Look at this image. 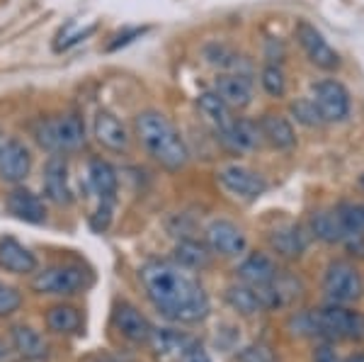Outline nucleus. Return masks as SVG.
Here are the masks:
<instances>
[{"instance_id":"nucleus-3","label":"nucleus","mask_w":364,"mask_h":362,"mask_svg":"<svg viewBox=\"0 0 364 362\" xmlns=\"http://www.w3.org/2000/svg\"><path fill=\"white\" fill-rule=\"evenodd\" d=\"M291 329L299 336H323L333 341H360L364 338V316L343 307H326L291 319Z\"/></svg>"},{"instance_id":"nucleus-32","label":"nucleus","mask_w":364,"mask_h":362,"mask_svg":"<svg viewBox=\"0 0 364 362\" xmlns=\"http://www.w3.org/2000/svg\"><path fill=\"white\" fill-rule=\"evenodd\" d=\"M260 85L267 95L272 97H284L287 92V75L282 71V66H274V63H265L260 71Z\"/></svg>"},{"instance_id":"nucleus-1","label":"nucleus","mask_w":364,"mask_h":362,"mask_svg":"<svg viewBox=\"0 0 364 362\" xmlns=\"http://www.w3.org/2000/svg\"><path fill=\"white\" fill-rule=\"evenodd\" d=\"M139 280L158 312L170 321L197 324L207 319L209 297L199 280L173 260H149L141 265Z\"/></svg>"},{"instance_id":"nucleus-30","label":"nucleus","mask_w":364,"mask_h":362,"mask_svg":"<svg viewBox=\"0 0 364 362\" xmlns=\"http://www.w3.org/2000/svg\"><path fill=\"white\" fill-rule=\"evenodd\" d=\"M340 226H343L345 241L364 238V204L362 202H343L336 209Z\"/></svg>"},{"instance_id":"nucleus-6","label":"nucleus","mask_w":364,"mask_h":362,"mask_svg":"<svg viewBox=\"0 0 364 362\" xmlns=\"http://www.w3.org/2000/svg\"><path fill=\"white\" fill-rule=\"evenodd\" d=\"M311 100H314L316 110H318L323 124H338V122H345L350 117V90L345 87L340 80L326 78L318 80L311 87Z\"/></svg>"},{"instance_id":"nucleus-26","label":"nucleus","mask_w":364,"mask_h":362,"mask_svg":"<svg viewBox=\"0 0 364 362\" xmlns=\"http://www.w3.org/2000/svg\"><path fill=\"white\" fill-rule=\"evenodd\" d=\"M13 346L17 350V355H22L25 360H44L46 355H49V346H46V341L42 336H39V331L29 329V326H15L13 334Z\"/></svg>"},{"instance_id":"nucleus-39","label":"nucleus","mask_w":364,"mask_h":362,"mask_svg":"<svg viewBox=\"0 0 364 362\" xmlns=\"http://www.w3.org/2000/svg\"><path fill=\"white\" fill-rule=\"evenodd\" d=\"M314 362H340V360H338V355L333 353L331 348H326V346H323V348H318V350H316V355H314Z\"/></svg>"},{"instance_id":"nucleus-12","label":"nucleus","mask_w":364,"mask_h":362,"mask_svg":"<svg viewBox=\"0 0 364 362\" xmlns=\"http://www.w3.org/2000/svg\"><path fill=\"white\" fill-rule=\"evenodd\" d=\"M112 324H114V329L132 343H149L151 334H154V326L149 324V319H146L134 304H127V302L114 307Z\"/></svg>"},{"instance_id":"nucleus-17","label":"nucleus","mask_w":364,"mask_h":362,"mask_svg":"<svg viewBox=\"0 0 364 362\" xmlns=\"http://www.w3.org/2000/svg\"><path fill=\"white\" fill-rule=\"evenodd\" d=\"M92 134H95L97 144L109 151H127L129 142H132V137H129L127 127L122 124L119 117H114L107 110H100L95 115V119H92Z\"/></svg>"},{"instance_id":"nucleus-37","label":"nucleus","mask_w":364,"mask_h":362,"mask_svg":"<svg viewBox=\"0 0 364 362\" xmlns=\"http://www.w3.org/2000/svg\"><path fill=\"white\" fill-rule=\"evenodd\" d=\"M146 32V27H132V29H127V32H122V34H117V37L112 39V42L107 44V51H117L119 46H127V44H132L134 39H139L141 34Z\"/></svg>"},{"instance_id":"nucleus-8","label":"nucleus","mask_w":364,"mask_h":362,"mask_svg":"<svg viewBox=\"0 0 364 362\" xmlns=\"http://www.w3.org/2000/svg\"><path fill=\"white\" fill-rule=\"evenodd\" d=\"M216 178H219L221 188L226 192L248 202L257 200L267 190V180L257 171H252L248 166H240V163H228V166H224L216 173Z\"/></svg>"},{"instance_id":"nucleus-9","label":"nucleus","mask_w":364,"mask_h":362,"mask_svg":"<svg viewBox=\"0 0 364 362\" xmlns=\"http://www.w3.org/2000/svg\"><path fill=\"white\" fill-rule=\"evenodd\" d=\"M294 34H296L299 46H301L304 54L309 56V61L314 63V66L323 68V71H336L340 66V54L328 44V39L321 34V29H316L311 22L306 20L296 22Z\"/></svg>"},{"instance_id":"nucleus-41","label":"nucleus","mask_w":364,"mask_h":362,"mask_svg":"<svg viewBox=\"0 0 364 362\" xmlns=\"http://www.w3.org/2000/svg\"><path fill=\"white\" fill-rule=\"evenodd\" d=\"M5 355H8V353H5V348H3V346H0V360H3V358H5Z\"/></svg>"},{"instance_id":"nucleus-16","label":"nucleus","mask_w":364,"mask_h":362,"mask_svg":"<svg viewBox=\"0 0 364 362\" xmlns=\"http://www.w3.org/2000/svg\"><path fill=\"white\" fill-rule=\"evenodd\" d=\"M214 90L231 110H245L252 102V80L245 73H219Z\"/></svg>"},{"instance_id":"nucleus-36","label":"nucleus","mask_w":364,"mask_h":362,"mask_svg":"<svg viewBox=\"0 0 364 362\" xmlns=\"http://www.w3.org/2000/svg\"><path fill=\"white\" fill-rule=\"evenodd\" d=\"M109 221H112V204H109V202H100L97 212H95V214H92V219H90L92 229H95L97 233L107 231Z\"/></svg>"},{"instance_id":"nucleus-27","label":"nucleus","mask_w":364,"mask_h":362,"mask_svg":"<svg viewBox=\"0 0 364 362\" xmlns=\"http://www.w3.org/2000/svg\"><path fill=\"white\" fill-rule=\"evenodd\" d=\"M46 326H49L54 334L73 336V334H80V329H83V316H80V312L75 307L56 304L46 312Z\"/></svg>"},{"instance_id":"nucleus-21","label":"nucleus","mask_w":364,"mask_h":362,"mask_svg":"<svg viewBox=\"0 0 364 362\" xmlns=\"http://www.w3.org/2000/svg\"><path fill=\"white\" fill-rule=\"evenodd\" d=\"M269 246L277 250L279 255H284V258H299L309 246V236L301 226L284 224L269 233Z\"/></svg>"},{"instance_id":"nucleus-15","label":"nucleus","mask_w":364,"mask_h":362,"mask_svg":"<svg viewBox=\"0 0 364 362\" xmlns=\"http://www.w3.org/2000/svg\"><path fill=\"white\" fill-rule=\"evenodd\" d=\"M44 195L54 204H70L73 190L68 180V161L63 156H51L44 166Z\"/></svg>"},{"instance_id":"nucleus-31","label":"nucleus","mask_w":364,"mask_h":362,"mask_svg":"<svg viewBox=\"0 0 364 362\" xmlns=\"http://www.w3.org/2000/svg\"><path fill=\"white\" fill-rule=\"evenodd\" d=\"M226 299L236 312L245 314V316H250V314H255V312H262V302L252 284H245V282L233 284V287H228L226 292Z\"/></svg>"},{"instance_id":"nucleus-11","label":"nucleus","mask_w":364,"mask_h":362,"mask_svg":"<svg viewBox=\"0 0 364 362\" xmlns=\"http://www.w3.org/2000/svg\"><path fill=\"white\" fill-rule=\"evenodd\" d=\"M207 243L214 253L233 258V255H240L245 250V233L233 221L216 219L207 226Z\"/></svg>"},{"instance_id":"nucleus-22","label":"nucleus","mask_w":364,"mask_h":362,"mask_svg":"<svg viewBox=\"0 0 364 362\" xmlns=\"http://www.w3.org/2000/svg\"><path fill=\"white\" fill-rule=\"evenodd\" d=\"M238 277L245 284H269L279 277L274 260L265 253H252L238 265Z\"/></svg>"},{"instance_id":"nucleus-20","label":"nucleus","mask_w":364,"mask_h":362,"mask_svg":"<svg viewBox=\"0 0 364 362\" xmlns=\"http://www.w3.org/2000/svg\"><path fill=\"white\" fill-rule=\"evenodd\" d=\"M87 185L90 190L100 197V202H114L117 188H119V180H117V171L112 163L102 159H92L87 166Z\"/></svg>"},{"instance_id":"nucleus-5","label":"nucleus","mask_w":364,"mask_h":362,"mask_svg":"<svg viewBox=\"0 0 364 362\" xmlns=\"http://www.w3.org/2000/svg\"><path fill=\"white\" fill-rule=\"evenodd\" d=\"M90 284V272L80 265H51L46 270L37 272L32 280V289L39 294H56L70 297L83 292Z\"/></svg>"},{"instance_id":"nucleus-23","label":"nucleus","mask_w":364,"mask_h":362,"mask_svg":"<svg viewBox=\"0 0 364 362\" xmlns=\"http://www.w3.org/2000/svg\"><path fill=\"white\" fill-rule=\"evenodd\" d=\"M151 343H154V348H156V355L163 360H182V355L195 346V341H192L190 336L180 334V331H170V329H161V331L154 329Z\"/></svg>"},{"instance_id":"nucleus-10","label":"nucleus","mask_w":364,"mask_h":362,"mask_svg":"<svg viewBox=\"0 0 364 362\" xmlns=\"http://www.w3.org/2000/svg\"><path fill=\"white\" fill-rule=\"evenodd\" d=\"M32 171V154L20 139L0 142V180L10 185H20Z\"/></svg>"},{"instance_id":"nucleus-4","label":"nucleus","mask_w":364,"mask_h":362,"mask_svg":"<svg viewBox=\"0 0 364 362\" xmlns=\"http://www.w3.org/2000/svg\"><path fill=\"white\" fill-rule=\"evenodd\" d=\"M34 139L44 151L54 156L80 151L87 142L85 122L78 112H66L56 117H42L34 124Z\"/></svg>"},{"instance_id":"nucleus-28","label":"nucleus","mask_w":364,"mask_h":362,"mask_svg":"<svg viewBox=\"0 0 364 362\" xmlns=\"http://www.w3.org/2000/svg\"><path fill=\"white\" fill-rule=\"evenodd\" d=\"M311 233L323 243H343L345 233L340 226V219L336 209H321L311 217Z\"/></svg>"},{"instance_id":"nucleus-14","label":"nucleus","mask_w":364,"mask_h":362,"mask_svg":"<svg viewBox=\"0 0 364 362\" xmlns=\"http://www.w3.org/2000/svg\"><path fill=\"white\" fill-rule=\"evenodd\" d=\"M219 134V142L226 146L233 154H245L260 146V129H257V122L245 119V117H233L231 124L226 129L216 132Z\"/></svg>"},{"instance_id":"nucleus-13","label":"nucleus","mask_w":364,"mask_h":362,"mask_svg":"<svg viewBox=\"0 0 364 362\" xmlns=\"http://www.w3.org/2000/svg\"><path fill=\"white\" fill-rule=\"evenodd\" d=\"M257 129H260V139L267 142L277 151H291L296 146V132L289 117L279 112H265L257 119Z\"/></svg>"},{"instance_id":"nucleus-24","label":"nucleus","mask_w":364,"mask_h":362,"mask_svg":"<svg viewBox=\"0 0 364 362\" xmlns=\"http://www.w3.org/2000/svg\"><path fill=\"white\" fill-rule=\"evenodd\" d=\"M204 58L211 66L221 68L224 73H245L250 75V63L245 61V56H240L238 51H233L231 46L221 42H211L204 46Z\"/></svg>"},{"instance_id":"nucleus-2","label":"nucleus","mask_w":364,"mask_h":362,"mask_svg":"<svg viewBox=\"0 0 364 362\" xmlns=\"http://www.w3.org/2000/svg\"><path fill=\"white\" fill-rule=\"evenodd\" d=\"M134 134L146 154L166 171H182L190 161V151L178 127L158 110H144L134 117Z\"/></svg>"},{"instance_id":"nucleus-29","label":"nucleus","mask_w":364,"mask_h":362,"mask_svg":"<svg viewBox=\"0 0 364 362\" xmlns=\"http://www.w3.org/2000/svg\"><path fill=\"white\" fill-rule=\"evenodd\" d=\"M211 260V253L204 243L192 241V238H182L175 246V262L182 265L185 270H202Z\"/></svg>"},{"instance_id":"nucleus-38","label":"nucleus","mask_w":364,"mask_h":362,"mask_svg":"<svg viewBox=\"0 0 364 362\" xmlns=\"http://www.w3.org/2000/svg\"><path fill=\"white\" fill-rule=\"evenodd\" d=\"M180 362H209V355L204 353V348L199 346V343H195V346H192L185 355H182Z\"/></svg>"},{"instance_id":"nucleus-40","label":"nucleus","mask_w":364,"mask_h":362,"mask_svg":"<svg viewBox=\"0 0 364 362\" xmlns=\"http://www.w3.org/2000/svg\"><path fill=\"white\" fill-rule=\"evenodd\" d=\"M348 362H364V355H355V358H350Z\"/></svg>"},{"instance_id":"nucleus-7","label":"nucleus","mask_w":364,"mask_h":362,"mask_svg":"<svg viewBox=\"0 0 364 362\" xmlns=\"http://www.w3.org/2000/svg\"><path fill=\"white\" fill-rule=\"evenodd\" d=\"M323 289H326L328 299L333 304H350V302L360 299L364 292V282L362 275L355 265L345 260L331 262L326 270V277H323Z\"/></svg>"},{"instance_id":"nucleus-19","label":"nucleus","mask_w":364,"mask_h":362,"mask_svg":"<svg viewBox=\"0 0 364 362\" xmlns=\"http://www.w3.org/2000/svg\"><path fill=\"white\" fill-rule=\"evenodd\" d=\"M0 265L15 275H27L37 270V258L27 246H22L17 238L3 236L0 238Z\"/></svg>"},{"instance_id":"nucleus-34","label":"nucleus","mask_w":364,"mask_h":362,"mask_svg":"<svg viewBox=\"0 0 364 362\" xmlns=\"http://www.w3.org/2000/svg\"><path fill=\"white\" fill-rule=\"evenodd\" d=\"M22 304V294L17 292L15 287H10V284H3L0 282V316H10V314H15L17 309Z\"/></svg>"},{"instance_id":"nucleus-35","label":"nucleus","mask_w":364,"mask_h":362,"mask_svg":"<svg viewBox=\"0 0 364 362\" xmlns=\"http://www.w3.org/2000/svg\"><path fill=\"white\" fill-rule=\"evenodd\" d=\"M265 58L267 63H274V66H282V61L287 58V46L282 39L277 37H267L265 39Z\"/></svg>"},{"instance_id":"nucleus-18","label":"nucleus","mask_w":364,"mask_h":362,"mask_svg":"<svg viewBox=\"0 0 364 362\" xmlns=\"http://www.w3.org/2000/svg\"><path fill=\"white\" fill-rule=\"evenodd\" d=\"M5 207L8 212L17 217L20 221H27V224H42L46 219V207L42 202V197L34 195L32 190L25 188H15L5 200Z\"/></svg>"},{"instance_id":"nucleus-25","label":"nucleus","mask_w":364,"mask_h":362,"mask_svg":"<svg viewBox=\"0 0 364 362\" xmlns=\"http://www.w3.org/2000/svg\"><path fill=\"white\" fill-rule=\"evenodd\" d=\"M197 110H199V115L214 127V132L226 129L233 119V110L216 95V90H204L202 95L197 97Z\"/></svg>"},{"instance_id":"nucleus-33","label":"nucleus","mask_w":364,"mask_h":362,"mask_svg":"<svg viewBox=\"0 0 364 362\" xmlns=\"http://www.w3.org/2000/svg\"><path fill=\"white\" fill-rule=\"evenodd\" d=\"M289 112L299 124L309 127V129H314V127H323V119H321L318 110H316V105L311 97H299V100H294L289 105Z\"/></svg>"}]
</instances>
